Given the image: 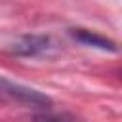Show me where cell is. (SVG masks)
Returning <instances> with one entry per match:
<instances>
[{"mask_svg": "<svg viewBox=\"0 0 122 122\" xmlns=\"http://www.w3.org/2000/svg\"><path fill=\"white\" fill-rule=\"evenodd\" d=\"M0 101L15 103L21 107H32V109H48L51 107V99L29 86L17 84L8 80L6 76H0Z\"/></svg>", "mask_w": 122, "mask_h": 122, "instance_id": "6da1fadb", "label": "cell"}, {"mask_svg": "<svg viewBox=\"0 0 122 122\" xmlns=\"http://www.w3.org/2000/svg\"><path fill=\"white\" fill-rule=\"evenodd\" d=\"M51 46L53 42L48 34H25L11 46V53L21 57H36L48 53Z\"/></svg>", "mask_w": 122, "mask_h": 122, "instance_id": "7a4b0ae2", "label": "cell"}, {"mask_svg": "<svg viewBox=\"0 0 122 122\" xmlns=\"http://www.w3.org/2000/svg\"><path fill=\"white\" fill-rule=\"evenodd\" d=\"M69 32H71V36L74 40H78V42H82L86 46L99 48V50H105V51H116L118 50L116 42H112L107 36H101V34H97L93 30H88V29H71Z\"/></svg>", "mask_w": 122, "mask_h": 122, "instance_id": "3957f363", "label": "cell"}, {"mask_svg": "<svg viewBox=\"0 0 122 122\" xmlns=\"http://www.w3.org/2000/svg\"><path fill=\"white\" fill-rule=\"evenodd\" d=\"M30 122H82L71 112H40L32 116Z\"/></svg>", "mask_w": 122, "mask_h": 122, "instance_id": "277c9868", "label": "cell"}]
</instances>
